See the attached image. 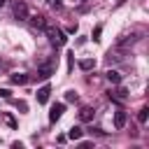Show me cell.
Returning a JSON list of instances; mask_svg holds the SVG:
<instances>
[{"mask_svg":"<svg viewBox=\"0 0 149 149\" xmlns=\"http://www.w3.org/2000/svg\"><path fill=\"white\" fill-rule=\"evenodd\" d=\"M2 7H5V0H0V9H2Z\"/></svg>","mask_w":149,"mask_h":149,"instance_id":"cell-20","label":"cell"},{"mask_svg":"<svg viewBox=\"0 0 149 149\" xmlns=\"http://www.w3.org/2000/svg\"><path fill=\"white\" fill-rule=\"evenodd\" d=\"M109 98H112V100H126V98H128V91H126L123 86H119V88H116L114 93L109 91Z\"/></svg>","mask_w":149,"mask_h":149,"instance_id":"cell-6","label":"cell"},{"mask_svg":"<svg viewBox=\"0 0 149 149\" xmlns=\"http://www.w3.org/2000/svg\"><path fill=\"white\" fill-rule=\"evenodd\" d=\"M51 72H54V65H51V63H44V65L37 70V77H40V79H47V77H51Z\"/></svg>","mask_w":149,"mask_h":149,"instance_id":"cell-4","label":"cell"},{"mask_svg":"<svg viewBox=\"0 0 149 149\" xmlns=\"http://www.w3.org/2000/svg\"><path fill=\"white\" fill-rule=\"evenodd\" d=\"M49 93H51V88H49V86H42V88L37 91V102H40V105H44V102L49 100Z\"/></svg>","mask_w":149,"mask_h":149,"instance_id":"cell-5","label":"cell"},{"mask_svg":"<svg viewBox=\"0 0 149 149\" xmlns=\"http://www.w3.org/2000/svg\"><path fill=\"white\" fill-rule=\"evenodd\" d=\"M30 23H33L35 28H44V26H47V21H44L42 14H33V16H30Z\"/></svg>","mask_w":149,"mask_h":149,"instance_id":"cell-8","label":"cell"},{"mask_svg":"<svg viewBox=\"0 0 149 149\" xmlns=\"http://www.w3.org/2000/svg\"><path fill=\"white\" fill-rule=\"evenodd\" d=\"M28 74H12V84H26Z\"/></svg>","mask_w":149,"mask_h":149,"instance_id":"cell-13","label":"cell"},{"mask_svg":"<svg viewBox=\"0 0 149 149\" xmlns=\"http://www.w3.org/2000/svg\"><path fill=\"white\" fill-rule=\"evenodd\" d=\"M81 135H84V130H81L79 126H72V128L68 130V137H70V140H81Z\"/></svg>","mask_w":149,"mask_h":149,"instance_id":"cell-9","label":"cell"},{"mask_svg":"<svg viewBox=\"0 0 149 149\" xmlns=\"http://www.w3.org/2000/svg\"><path fill=\"white\" fill-rule=\"evenodd\" d=\"M79 68H81V70H93L95 63H93L91 58H84V61H79Z\"/></svg>","mask_w":149,"mask_h":149,"instance_id":"cell-12","label":"cell"},{"mask_svg":"<svg viewBox=\"0 0 149 149\" xmlns=\"http://www.w3.org/2000/svg\"><path fill=\"white\" fill-rule=\"evenodd\" d=\"M14 19H19V21L28 19V5H26L23 0H16V2H14Z\"/></svg>","mask_w":149,"mask_h":149,"instance_id":"cell-2","label":"cell"},{"mask_svg":"<svg viewBox=\"0 0 149 149\" xmlns=\"http://www.w3.org/2000/svg\"><path fill=\"white\" fill-rule=\"evenodd\" d=\"M65 100L74 102V100H77V93H74V91H68V93H65Z\"/></svg>","mask_w":149,"mask_h":149,"instance_id":"cell-17","label":"cell"},{"mask_svg":"<svg viewBox=\"0 0 149 149\" xmlns=\"http://www.w3.org/2000/svg\"><path fill=\"white\" fill-rule=\"evenodd\" d=\"M63 109H65V105H63V102L54 105V107H51V112H49V121H58V119H61V114H63Z\"/></svg>","mask_w":149,"mask_h":149,"instance_id":"cell-3","label":"cell"},{"mask_svg":"<svg viewBox=\"0 0 149 149\" xmlns=\"http://www.w3.org/2000/svg\"><path fill=\"white\" fill-rule=\"evenodd\" d=\"M107 79H109V84H121V72H116V70H107Z\"/></svg>","mask_w":149,"mask_h":149,"instance_id":"cell-10","label":"cell"},{"mask_svg":"<svg viewBox=\"0 0 149 149\" xmlns=\"http://www.w3.org/2000/svg\"><path fill=\"white\" fill-rule=\"evenodd\" d=\"M100 33H102V26H95V30H93V40H95V42L100 40Z\"/></svg>","mask_w":149,"mask_h":149,"instance_id":"cell-16","label":"cell"},{"mask_svg":"<svg viewBox=\"0 0 149 149\" xmlns=\"http://www.w3.org/2000/svg\"><path fill=\"white\" fill-rule=\"evenodd\" d=\"M79 119H81V121H91V119H93V109H91V107H81Z\"/></svg>","mask_w":149,"mask_h":149,"instance_id":"cell-11","label":"cell"},{"mask_svg":"<svg viewBox=\"0 0 149 149\" xmlns=\"http://www.w3.org/2000/svg\"><path fill=\"white\" fill-rule=\"evenodd\" d=\"M47 2H49V7H51V9H61V7H63V2H61V0H47Z\"/></svg>","mask_w":149,"mask_h":149,"instance_id":"cell-15","label":"cell"},{"mask_svg":"<svg viewBox=\"0 0 149 149\" xmlns=\"http://www.w3.org/2000/svg\"><path fill=\"white\" fill-rule=\"evenodd\" d=\"M42 30L47 33V37H49V42H51L54 47H63V44H65V35H63V30H61V28H54V26H44Z\"/></svg>","mask_w":149,"mask_h":149,"instance_id":"cell-1","label":"cell"},{"mask_svg":"<svg viewBox=\"0 0 149 149\" xmlns=\"http://www.w3.org/2000/svg\"><path fill=\"white\" fill-rule=\"evenodd\" d=\"M147 119H149V109H147V107H142V109H140V114H137V121H140V123H147Z\"/></svg>","mask_w":149,"mask_h":149,"instance_id":"cell-14","label":"cell"},{"mask_svg":"<svg viewBox=\"0 0 149 149\" xmlns=\"http://www.w3.org/2000/svg\"><path fill=\"white\" fill-rule=\"evenodd\" d=\"M0 98H9V91L7 88H0Z\"/></svg>","mask_w":149,"mask_h":149,"instance_id":"cell-19","label":"cell"},{"mask_svg":"<svg viewBox=\"0 0 149 149\" xmlns=\"http://www.w3.org/2000/svg\"><path fill=\"white\" fill-rule=\"evenodd\" d=\"M5 121L12 126V128H16V121H14V116H9V114H5Z\"/></svg>","mask_w":149,"mask_h":149,"instance_id":"cell-18","label":"cell"},{"mask_svg":"<svg viewBox=\"0 0 149 149\" xmlns=\"http://www.w3.org/2000/svg\"><path fill=\"white\" fill-rule=\"evenodd\" d=\"M114 126H116L119 130H121V128L126 126V112H123V109H119V112L114 114Z\"/></svg>","mask_w":149,"mask_h":149,"instance_id":"cell-7","label":"cell"}]
</instances>
